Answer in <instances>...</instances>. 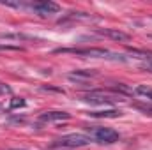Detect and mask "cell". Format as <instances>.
Returning <instances> with one entry per match:
<instances>
[{
  "label": "cell",
  "mask_w": 152,
  "mask_h": 150,
  "mask_svg": "<svg viewBox=\"0 0 152 150\" xmlns=\"http://www.w3.org/2000/svg\"><path fill=\"white\" fill-rule=\"evenodd\" d=\"M133 90H134V95H140V97H143L147 101H152V88L151 87H147V85H136Z\"/></svg>",
  "instance_id": "11"
},
{
  "label": "cell",
  "mask_w": 152,
  "mask_h": 150,
  "mask_svg": "<svg viewBox=\"0 0 152 150\" xmlns=\"http://www.w3.org/2000/svg\"><path fill=\"white\" fill-rule=\"evenodd\" d=\"M32 9L37 12L39 16H51V14H57L60 11V5L51 2V0H41V2H34L32 4Z\"/></svg>",
  "instance_id": "4"
},
{
  "label": "cell",
  "mask_w": 152,
  "mask_h": 150,
  "mask_svg": "<svg viewBox=\"0 0 152 150\" xmlns=\"http://www.w3.org/2000/svg\"><path fill=\"white\" fill-rule=\"evenodd\" d=\"M94 138L97 140V141H101V143H115V141H118V133L112 129V127H96L94 131Z\"/></svg>",
  "instance_id": "5"
},
{
  "label": "cell",
  "mask_w": 152,
  "mask_h": 150,
  "mask_svg": "<svg viewBox=\"0 0 152 150\" xmlns=\"http://www.w3.org/2000/svg\"><path fill=\"white\" fill-rule=\"evenodd\" d=\"M0 39H5V41H41L36 36H28V34H23V32H4L0 34Z\"/></svg>",
  "instance_id": "8"
},
{
  "label": "cell",
  "mask_w": 152,
  "mask_h": 150,
  "mask_svg": "<svg viewBox=\"0 0 152 150\" xmlns=\"http://www.w3.org/2000/svg\"><path fill=\"white\" fill-rule=\"evenodd\" d=\"M67 111H44L39 115V122H60V120H69Z\"/></svg>",
  "instance_id": "7"
},
{
  "label": "cell",
  "mask_w": 152,
  "mask_h": 150,
  "mask_svg": "<svg viewBox=\"0 0 152 150\" xmlns=\"http://www.w3.org/2000/svg\"><path fill=\"white\" fill-rule=\"evenodd\" d=\"M44 90H53V92H58V94H66L62 88H53V87H42Z\"/></svg>",
  "instance_id": "15"
},
{
  "label": "cell",
  "mask_w": 152,
  "mask_h": 150,
  "mask_svg": "<svg viewBox=\"0 0 152 150\" xmlns=\"http://www.w3.org/2000/svg\"><path fill=\"white\" fill-rule=\"evenodd\" d=\"M25 99H21V97H14V99H11V103H9V108L11 110H18V108H25Z\"/></svg>",
  "instance_id": "12"
},
{
  "label": "cell",
  "mask_w": 152,
  "mask_h": 150,
  "mask_svg": "<svg viewBox=\"0 0 152 150\" xmlns=\"http://www.w3.org/2000/svg\"><path fill=\"white\" fill-rule=\"evenodd\" d=\"M92 143V138L81 133H73V134H66L58 140H55L51 143V149H80V147H87Z\"/></svg>",
  "instance_id": "2"
},
{
  "label": "cell",
  "mask_w": 152,
  "mask_h": 150,
  "mask_svg": "<svg viewBox=\"0 0 152 150\" xmlns=\"http://www.w3.org/2000/svg\"><path fill=\"white\" fill-rule=\"evenodd\" d=\"M88 115L94 118H118V117H122V111L120 110H104V111H90Z\"/></svg>",
  "instance_id": "10"
},
{
  "label": "cell",
  "mask_w": 152,
  "mask_h": 150,
  "mask_svg": "<svg viewBox=\"0 0 152 150\" xmlns=\"http://www.w3.org/2000/svg\"><path fill=\"white\" fill-rule=\"evenodd\" d=\"M0 51H23V48H21V46H16V44L2 42V44H0Z\"/></svg>",
  "instance_id": "13"
},
{
  "label": "cell",
  "mask_w": 152,
  "mask_h": 150,
  "mask_svg": "<svg viewBox=\"0 0 152 150\" xmlns=\"http://www.w3.org/2000/svg\"><path fill=\"white\" fill-rule=\"evenodd\" d=\"M97 76V71H76V73H69L67 78L71 81H76V83H83L90 78H96Z\"/></svg>",
  "instance_id": "9"
},
{
  "label": "cell",
  "mask_w": 152,
  "mask_h": 150,
  "mask_svg": "<svg viewBox=\"0 0 152 150\" xmlns=\"http://www.w3.org/2000/svg\"><path fill=\"white\" fill-rule=\"evenodd\" d=\"M12 150H23V149H12Z\"/></svg>",
  "instance_id": "16"
},
{
  "label": "cell",
  "mask_w": 152,
  "mask_h": 150,
  "mask_svg": "<svg viewBox=\"0 0 152 150\" xmlns=\"http://www.w3.org/2000/svg\"><path fill=\"white\" fill-rule=\"evenodd\" d=\"M55 53H73L81 57H90V58H106V60H126V57L112 53L104 48H58Z\"/></svg>",
  "instance_id": "1"
},
{
  "label": "cell",
  "mask_w": 152,
  "mask_h": 150,
  "mask_svg": "<svg viewBox=\"0 0 152 150\" xmlns=\"http://www.w3.org/2000/svg\"><path fill=\"white\" fill-rule=\"evenodd\" d=\"M81 101L88 103V104H113L122 101L120 97L117 95H110V94H104L103 90H96V92H90V94H85L81 97Z\"/></svg>",
  "instance_id": "3"
},
{
  "label": "cell",
  "mask_w": 152,
  "mask_h": 150,
  "mask_svg": "<svg viewBox=\"0 0 152 150\" xmlns=\"http://www.w3.org/2000/svg\"><path fill=\"white\" fill-rule=\"evenodd\" d=\"M134 108L140 110V111H143L145 115H151L152 117V106H149V104H147V106H145V104H134Z\"/></svg>",
  "instance_id": "14"
},
{
  "label": "cell",
  "mask_w": 152,
  "mask_h": 150,
  "mask_svg": "<svg viewBox=\"0 0 152 150\" xmlns=\"http://www.w3.org/2000/svg\"><path fill=\"white\" fill-rule=\"evenodd\" d=\"M96 34L103 36V37L113 39V41H118V42H127L129 41V34L118 30V28H97Z\"/></svg>",
  "instance_id": "6"
}]
</instances>
